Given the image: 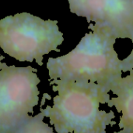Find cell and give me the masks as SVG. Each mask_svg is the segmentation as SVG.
Returning a JSON list of instances; mask_svg holds the SVG:
<instances>
[{
    "label": "cell",
    "mask_w": 133,
    "mask_h": 133,
    "mask_svg": "<svg viewBox=\"0 0 133 133\" xmlns=\"http://www.w3.org/2000/svg\"><path fill=\"white\" fill-rule=\"evenodd\" d=\"M52 90L58 92L53 106L42 109L57 133H106L108 125L116 124L115 113L99 109L110 100L109 91L94 82L51 80Z\"/></svg>",
    "instance_id": "obj_1"
},
{
    "label": "cell",
    "mask_w": 133,
    "mask_h": 133,
    "mask_svg": "<svg viewBox=\"0 0 133 133\" xmlns=\"http://www.w3.org/2000/svg\"><path fill=\"white\" fill-rule=\"evenodd\" d=\"M90 30L68 54L48 59V75L51 81L97 83L110 92L111 85L122 74V60L114 48L116 38L97 29Z\"/></svg>",
    "instance_id": "obj_2"
},
{
    "label": "cell",
    "mask_w": 133,
    "mask_h": 133,
    "mask_svg": "<svg viewBox=\"0 0 133 133\" xmlns=\"http://www.w3.org/2000/svg\"><path fill=\"white\" fill-rule=\"evenodd\" d=\"M64 41L57 20H44L29 13H17L0 20V47L4 53L20 62L43 65V56Z\"/></svg>",
    "instance_id": "obj_3"
},
{
    "label": "cell",
    "mask_w": 133,
    "mask_h": 133,
    "mask_svg": "<svg viewBox=\"0 0 133 133\" xmlns=\"http://www.w3.org/2000/svg\"><path fill=\"white\" fill-rule=\"evenodd\" d=\"M37 70L6 66L0 70V132L8 133L34 113L41 82Z\"/></svg>",
    "instance_id": "obj_4"
},
{
    "label": "cell",
    "mask_w": 133,
    "mask_h": 133,
    "mask_svg": "<svg viewBox=\"0 0 133 133\" xmlns=\"http://www.w3.org/2000/svg\"><path fill=\"white\" fill-rule=\"evenodd\" d=\"M71 13L85 17L90 29L117 38H131L133 0H68Z\"/></svg>",
    "instance_id": "obj_5"
},
{
    "label": "cell",
    "mask_w": 133,
    "mask_h": 133,
    "mask_svg": "<svg viewBox=\"0 0 133 133\" xmlns=\"http://www.w3.org/2000/svg\"><path fill=\"white\" fill-rule=\"evenodd\" d=\"M110 90L117 96L110 99L108 106L115 107L118 113H122L118 125L121 130L115 133H133V69L128 76L116 80Z\"/></svg>",
    "instance_id": "obj_6"
},
{
    "label": "cell",
    "mask_w": 133,
    "mask_h": 133,
    "mask_svg": "<svg viewBox=\"0 0 133 133\" xmlns=\"http://www.w3.org/2000/svg\"><path fill=\"white\" fill-rule=\"evenodd\" d=\"M44 118L41 111L36 116H29L8 133H54L53 129L44 122Z\"/></svg>",
    "instance_id": "obj_7"
},
{
    "label": "cell",
    "mask_w": 133,
    "mask_h": 133,
    "mask_svg": "<svg viewBox=\"0 0 133 133\" xmlns=\"http://www.w3.org/2000/svg\"><path fill=\"white\" fill-rule=\"evenodd\" d=\"M130 39L132 42V50L131 53L126 58H125L123 60H122V72L130 71L131 70L133 69V31Z\"/></svg>",
    "instance_id": "obj_8"
},
{
    "label": "cell",
    "mask_w": 133,
    "mask_h": 133,
    "mask_svg": "<svg viewBox=\"0 0 133 133\" xmlns=\"http://www.w3.org/2000/svg\"><path fill=\"white\" fill-rule=\"evenodd\" d=\"M4 59H5L4 56L0 55V70H2V68L5 67L7 66L5 63H2V60H4Z\"/></svg>",
    "instance_id": "obj_9"
},
{
    "label": "cell",
    "mask_w": 133,
    "mask_h": 133,
    "mask_svg": "<svg viewBox=\"0 0 133 133\" xmlns=\"http://www.w3.org/2000/svg\"><path fill=\"white\" fill-rule=\"evenodd\" d=\"M0 133H1V132H0Z\"/></svg>",
    "instance_id": "obj_10"
},
{
    "label": "cell",
    "mask_w": 133,
    "mask_h": 133,
    "mask_svg": "<svg viewBox=\"0 0 133 133\" xmlns=\"http://www.w3.org/2000/svg\"><path fill=\"white\" fill-rule=\"evenodd\" d=\"M114 133H115V132H114Z\"/></svg>",
    "instance_id": "obj_11"
}]
</instances>
